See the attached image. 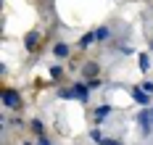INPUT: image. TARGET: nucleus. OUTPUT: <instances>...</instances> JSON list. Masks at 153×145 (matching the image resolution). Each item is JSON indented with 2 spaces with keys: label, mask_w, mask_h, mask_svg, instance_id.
Masks as SVG:
<instances>
[{
  "label": "nucleus",
  "mask_w": 153,
  "mask_h": 145,
  "mask_svg": "<svg viewBox=\"0 0 153 145\" xmlns=\"http://www.w3.org/2000/svg\"><path fill=\"white\" fill-rule=\"evenodd\" d=\"M58 95L63 98V100H82V103H87L90 100V84H74V87H69V90H61Z\"/></svg>",
  "instance_id": "f257e3e1"
},
{
  "label": "nucleus",
  "mask_w": 153,
  "mask_h": 145,
  "mask_svg": "<svg viewBox=\"0 0 153 145\" xmlns=\"http://www.w3.org/2000/svg\"><path fill=\"white\" fill-rule=\"evenodd\" d=\"M137 124L143 127V135H145V137L153 132V113H151V108H143V111L137 113Z\"/></svg>",
  "instance_id": "f03ea898"
},
{
  "label": "nucleus",
  "mask_w": 153,
  "mask_h": 145,
  "mask_svg": "<svg viewBox=\"0 0 153 145\" xmlns=\"http://www.w3.org/2000/svg\"><path fill=\"white\" fill-rule=\"evenodd\" d=\"M3 106L5 108H19L21 106V95L16 90H3Z\"/></svg>",
  "instance_id": "7ed1b4c3"
},
{
  "label": "nucleus",
  "mask_w": 153,
  "mask_h": 145,
  "mask_svg": "<svg viewBox=\"0 0 153 145\" xmlns=\"http://www.w3.org/2000/svg\"><path fill=\"white\" fill-rule=\"evenodd\" d=\"M132 100H135V103H140L143 108H148L151 95H148V92H143V87H135V90H132Z\"/></svg>",
  "instance_id": "20e7f679"
},
{
  "label": "nucleus",
  "mask_w": 153,
  "mask_h": 145,
  "mask_svg": "<svg viewBox=\"0 0 153 145\" xmlns=\"http://www.w3.org/2000/svg\"><path fill=\"white\" fill-rule=\"evenodd\" d=\"M37 42H40V32H37V29H32V32H27V37H24V48L29 50H34L37 48Z\"/></svg>",
  "instance_id": "39448f33"
},
{
  "label": "nucleus",
  "mask_w": 153,
  "mask_h": 145,
  "mask_svg": "<svg viewBox=\"0 0 153 145\" xmlns=\"http://www.w3.org/2000/svg\"><path fill=\"white\" fill-rule=\"evenodd\" d=\"M98 71H100V69H98V64H82V74H85L90 82L98 77Z\"/></svg>",
  "instance_id": "423d86ee"
},
{
  "label": "nucleus",
  "mask_w": 153,
  "mask_h": 145,
  "mask_svg": "<svg viewBox=\"0 0 153 145\" xmlns=\"http://www.w3.org/2000/svg\"><path fill=\"white\" fill-rule=\"evenodd\" d=\"M111 111H114V106H108V103L98 106V108H95V121H103V119H106V116H108Z\"/></svg>",
  "instance_id": "0eeeda50"
},
{
  "label": "nucleus",
  "mask_w": 153,
  "mask_h": 145,
  "mask_svg": "<svg viewBox=\"0 0 153 145\" xmlns=\"http://www.w3.org/2000/svg\"><path fill=\"white\" fill-rule=\"evenodd\" d=\"M53 55H56V58H66V55H69V45H66V42H56Z\"/></svg>",
  "instance_id": "6e6552de"
},
{
  "label": "nucleus",
  "mask_w": 153,
  "mask_h": 145,
  "mask_svg": "<svg viewBox=\"0 0 153 145\" xmlns=\"http://www.w3.org/2000/svg\"><path fill=\"white\" fill-rule=\"evenodd\" d=\"M137 64H140V69H143V71H148V69H151V58H148L145 53H140V55H137Z\"/></svg>",
  "instance_id": "1a4fd4ad"
},
{
  "label": "nucleus",
  "mask_w": 153,
  "mask_h": 145,
  "mask_svg": "<svg viewBox=\"0 0 153 145\" xmlns=\"http://www.w3.org/2000/svg\"><path fill=\"white\" fill-rule=\"evenodd\" d=\"M111 37V29L108 27H100V29H95V40H108Z\"/></svg>",
  "instance_id": "9d476101"
},
{
  "label": "nucleus",
  "mask_w": 153,
  "mask_h": 145,
  "mask_svg": "<svg viewBox=\"0 0 153 145\" xmlns=\"http://www.w3.org/2000/svg\"><path fill=\"white\" fill-rule=\"evenodd\" d=\"M61 77H63L61 66H50V79H61Z\"/></svg>",
  "instance_id": "9b49d317"
},
{
  "label": "nucleus",
  "mask_w": 153,
  "mask_h": 145,
  "mask_svg": "<svg viewBox=\"0 0 153 145\" xmlns=\"http://www.w3.org/2000/svg\"><path fill=\"white\" fill-rule=\"evenodd\" d=\"M90 137H92V143H98V145H100V143H103V140H106L100 129H92V132H90Z\"/></svg>",
  "instance_id": "f8f14e48"
},
{
  "label": "nucleus",
  "mask_w": 153,
  "mask_h": 145,
  "mask_svg": "<svg viewBox=\"0 0 153 145\" xmlns=\"http://www.w3.org/2000/svg\"><path fill=\"white\" fill-rule=\"evenodd\" d=\"M92 40H95V32H90V34H85V37H82V40H79V45H82V48H87V45H90Z\"/></svg>",
  "instance_id": "ddd939ff"
},
{
  "label": "nucleus",
  "mask_w": 153,
  "mask_h": 145,
  "mask_svg": "<svg viewBox=\"0 0 153 145\" xmlns=\"http://www.w3.org/2000/svg\"><path fill=\"white\" fill-rule=\"evenodd\" d=\"M32 129H34V132H37V135H42V121H40V119H34V121H32Z\"/></svg>",
  "instance_id": "4468645a"
},
{
  "label": "nucleus",
  "mask_w": 153,
  "mask_h": 145,
  "mask_svg": "<svg viewBox=\"0 0 153 145\" xmlns=\"http://www.w3.org/2000/svg\"><path fill=\"white\" fill-rule=\"evenodd\" d=\"M140 87H143V92H148V95H151V92H153V82H143Z\"/></svg>",
  "instance_id": "2eb2a0df"
},
{
  "label": "nucleus",
  "mask_w": 153,
  "mask_h": 145,
  "mask_svg": "<svg viewBox=\"0 0 153 145\" xmlns=\"http://www.w3.org/2000/svg\"><path fill=\"white\" fill-rule=\"evenodd\" d=\"M34 145H50V140H48L45 135H37V143H34Z\"/></svg>",
  "instance_id": "dca6fc26"
},
{
  "label": "nucleus",
  "mask_w": 153,
  "mask_h": 145,
  "mask_svg": "<svg viewBox=\"0 0 153 145\" xmlns=\"http://www.w3.org/2000/svg\"><path fill=\"white\" fill-rule=\"evenodd\" d=\"M100 145H122V143H119V140H108V137H106V140H103Z\"/></svg>",
  "instance_id": "f3484780"
},
{
  "label": "nucleus",
  "mask_w": 153,
  "mask_h": 145,
  "mask_svg": "<svg viewBox=\"0 0 153 145\" xmlns=\"http://www.w3.org/2000/svg\"><path fill=\"white\" fill-rule=\"evenodd\" d=\"M24 145H32V143H24Z\"/></svg>",
  "instance_id": "a211bd4d"
}]
</instances>
